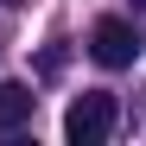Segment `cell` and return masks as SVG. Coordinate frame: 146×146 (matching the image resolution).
<instances>
[{
	"label": "cell",
	"mask_w": 146,
	"mask_h": 146,
	"mask_svg": "<svg viewBox=\"0 0 146 146\" xmlns=\"http://www.w3.org/2000/svg\"><path fill=\"white\" fill-rule=\"evenodd\" d=\"M108 133H114V95L89 89V95H76V102L64 108V140L70 146H102Z\"/></svg>",
	"instance_id": "1"
},
{
	"label": "cell",
	"mask_w": 146,
	"mask_h": 146,
	"mask_svg": "<svg viewBox=\"0 0 146 146\" xmlns=\"http://www.w3.org/2000/svg\"><path fill=\"white\" fill-rule=\"evenodd\" d=\"M32 114V89L26 83H0V127H19Z\"/></svg>",
	"instance_id": "3"
},
{
	"label": "cell",
	"mask_w": 146,
	"mask_h": 146,
	"mask_svg": "<svg viewBox=\"0 0 146 146\" xmlns=\"http://www.w3.org/2000/svg\"><path fill=\"white\" fill-rule=\"evenodd\" d=\"M133 51H140V38H133L127 19H95V32H89V57L102 64V70H127Z\"/></svg>",
	"instance_id": "2"
},
{
	"label": "cell",
	"mask_w": 146,
	"mask_h": 146,
	"mask_svg": "<svg viewBox=\"0 0 146 146\" xmlns=\"http://www.w3.org/2000/svg\"><path fill=\"white\" fill-rule=\"evenodd\" d=\"M140 7H146V0H140Z\"/></svg>",
	"instance_id": "4"
}]
</instances>
